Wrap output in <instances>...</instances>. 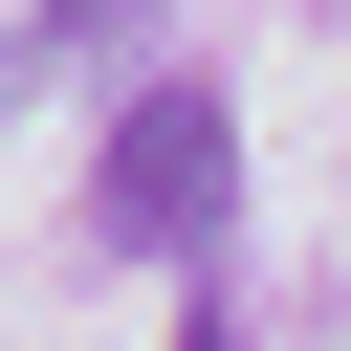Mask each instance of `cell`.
Here are the masks:
<instances>
[{
    "mask_svg": "<svg viewBox=\"0 0 351 351\" xmlns=\"http://www.w3.org/2000/svg\"><path fill=\"white\" fill-rule=\"evenodd\" d=\"M219 197H241V110H219V88H132V110H110L88 219H110L132 263H197V241H219Z\"/></svg>",
    "mask_w": 351,
    "mask_h": 351,
    "instance_id": "obj_1",
    "label": "cell"
},
{
    "mask_svg": "<svg viewBox=\"0 0 351 351\" xmlns=\"http://www.w3.org/2000/svg\"><path fill=\"white\" fill-rule=\"evenodd\" d=\"M176 351H241V329H219V307H197V329H176Z\"/></svg>",
    "mask_w": 351,
    "mask_h": 351,
    "instance_id": "obj_2",
    "label": "cell"
}]
</instances>
